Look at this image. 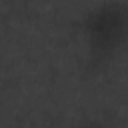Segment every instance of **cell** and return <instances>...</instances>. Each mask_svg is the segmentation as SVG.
Returning <instances> with one entry per match:
<instances>
[{
  "mask_svg": "<svg viewBox=\"0 0 128 128\" xmlns=\"http://www.w3.org/2000/svg\"><path fill=\"white\" fill-rule=\"evenodd\" d=\"M64 128H110L104 120L100 118H82V120H76V122H70L68 126Z\"/></svg>",
  "mask_w": 128,
  "mask_h": 128,
  "instance_id": "2",
  "label": "cell"
},
{
  "mask_svg": "<svg viewBox=\"0 0 128 128\" xmlns=\"http://www.w3.org/2000/svg\"><path fill=\"white\" fill-rule=\"evenodd\" d=\"M80 60L88 74H100L128 48V0H94L72 20Z\"/></svg>",
  "mask_w": 128,
  "mask_h": 128,
  "instance_id": "1",
  "label": "cell"
}]
</instances>
